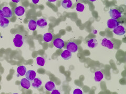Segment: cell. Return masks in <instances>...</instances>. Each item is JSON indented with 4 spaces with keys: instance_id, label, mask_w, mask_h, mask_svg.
Instances as JSON below:
<instances>
[{
    "instance_id": "obj_1",
    "label": "cell",
    "mask_w": 126,
    "mask_h": 94,
    "mask_svg": "<svg viewBox=\"0 0 126 94\" xmlns=\"http://www.w3.org/2000/svg\"><path fill=\"white\" fill-rule=\"evenodd\" d=\"M13 42L16 47L20 48L24 42V38L21 34H16L13 39Z\"/></svg>"
},
{
    "instance_id": "obj_2",
    "label": "cell",
    "mask_w": 126,
    "mask_h": 94,
    "mask_svg": "<svg viewBox=\"0 0 126 94\" xmlns=\"http://www.w3.org/2000/svg\"><path fill=\"white\" fill-rule=\"evenodd\" d=\"M78 47L77 45L74 42H69L66 45V49L70 52L75 53L77 51Z\"/></svg>"
},
{
    "instance_id": "obj_3",
    "label": "cell",
    "mask_w": 126,
    "mask_h": 94,
    "mask_svg": "<svg viewBox=\"0 0 126 94\" xmlns=\"http://www.w3.org/2000/svg\"><path fill=\"white\" fill-rule=\"evenodd\" d=\"M113 32L118 36H122V35H125L126 33V30L125 27L123 26L118 25L115 28L113 29Z\"/></svg>"
},
{
    "instance_id": "obj_4",
    "label": "cell",
    "mask_w": 126,
    "mask_h": 94,
    "mask_svg": "<svg viewBox=\"0 0 126 94\" xmlns=\"http://www.w3.org/2000/svg\"><path fill=\"white\" fill-rule=\"evenodd\" d=\"M109 13L110 16L111 17V18L117 19L121 17V13L117 9H110Z\"/></svg>"
},
{
    "instance_id": "obj_5",
    "label": "cell",
    "mask_w": 126,
    "mask_h": 94,
    "mask_svg": "<svg viewBox=\"0 0 126 94\" xmlns=\"http://www.w3.org/2000/svg\"><path fill=\"white\" fill-rule=\"evenodd\" d=\"M54 46L58 49H62L65 46L64 41L61 38H57L55 39L53 41Z\"/></svg>"
},
{
    "instance_id": "obj_6",
    "label": "cell",
    "mask_w": 126,
    "mask_h": 94,
    "mask_svg": "<svg viewBox=\"0 0 126 94\" xmlns=\"http://www.w3.org/2000/svg\"><path fill=\"white\" fill-rule=\"evenodd\" d=\"M107 27L109 28L113 29L114 28H115L116 27H117L119 25V23L117 21V19L111 18V19H109L107 21Z\"/></svg>"
},
{
    "instance_id": "obj_7",
    "label": "cell",
    "mask_w": 126,
    "mask_h": 94,
    "mask_svg": "<svg viewBox=\"0 0 126 94\" xmlns=\"http://www.w3.org/2000/svg\"><path fill=\"white\" fill-rule=\"evenodd\" d=\"M101 45L109 49H112L113 48V43L111 42V40H109V39L107 38H104L102 39L101 41Z\"/></svg>"
},
{
    "instance_id": "obj_8",
    "label": "cell",
    "mask_w": 126,
    "mask_h": 94,
    "mask_svg": "<svg viewBox=\"0 0 126 94\" xmlns=\"http://www.w3.org/2000/svg\"><path fill=\"white\" fill-rule=\"evenodd\" d=\"M2 12L4 14V17L6 18H11L12 17V11L9 7L5 6L2 8Z\"/></svg>"
},
{
    "instance_id": "obj_9",
    "label": "cell",
    "mask_w": 126,
    "mask_h": 94,
    "mask_svg": "<svg viewBox=\"0 0 126 94\" xmlns=\"http://www.w3.org/2000/svg\"><path fill=\"white\" fill-rule=\"evenodd\" d=\"M31 85L34 88H39L42 84V80L39 78H35L34 79L31 81Z\"/></svg>"
},
{
    "instance_id": "obj_10",
    "label": "cell",
    "mask_w": 126,
    "mask_h": 94,
    "mask_svg": "<svg viewBox=\"0 0 126 94\" xmlns=\"http://www.w3.org/2000/svg\"><path fill=\"white\" fill-rule=\"evenodd\" d=\"M20 84L22 87L26 89H29L31 85V83L30 81L28 80L26 78H22L20 82Z\"/></svg>"
},
{
    "instance_id": "obj_11",
    "label": "cell",
    "mask_w": 126,
    "mask_h": 94,
    "mask_svg": "<svg viewBox=\"0 0 126 94\" xmlns=\"http://www.w3.org/2000/svg\"><path fill=\"white\" fill-rule=\"evenodd\" d=\"M25 77L28 80L30 81H33L36 77V72L33 70H29L26 72Z\"/></svg>"
},
{
    "instance_id": "obj_12",
    "label": "cell",
    "mask_w": 126,
    "mask_h": 94,
    "mask_svg": "<svg viewBox=\"0 0 126 94\" xmlns=\"http://www.w3.org/2000/svg\"><path fill=\"white\" fill-rule=\"evenodd\" d=\"M14 13L17 16H22L25 13L24 7L21 6L16 7L14 10Z\"/></svg>"
},
{
    "instance_id": "obj_13",
    "label": "cell",
    "mask_w": 126,
    "mask_h": 94,
    "mask_svg": "<svg viewBox=\"0 0 126 94\" xmlns=\"http://www.w3.org/2000/svg\"><path fill=\"white\" fill-rule=\"evenodd\" d=\"M37 25L41 28H44L47 25V22L46 19L44 18H39L36 22Z\"/></svg>"
},
{
    "instance_id": "obj_14",
    "label": "cell",
    "mask_w": 126,
    "mask_h": 94,
    "mask_svg": "<svg viewBox=\"0 0 126 94\" xmlns=\"http://www.w3.org/2000/svg\"><path fill=\"white\" fill-rule=\"evenodd\" d=\"M61 57L65 60H68L72 57V52H70L68 50H65L61 54Z\"/></svg>"
},
{
    "instance_id": "obj_15",
    "label": "cell",
    "mask_w": 126,
    "mask_h": 94,
    "mask_svg": "<svg viewBox=\"0 0 126 94\" xmlns=\"http://www.w3.org/2000/svg\"><path fill=\"white\" fill-rule=\"evenodd\" d=\"M61 5L64 9H69L72 7L73 2L71 0H63L61 2Z\"/></svg>"
},
{
    "instance_id": "obj_16",
    "label": "cell",
    "mask_w": 126,
    "mask_h": 94,
    "mask_svg": "<svg viewBox=\"0 0 126 94\" xmlns=\"http://www.w3.org/2000/svg\"><path fill=\"white\" fill-rule=\"evenodd\" d=\"M56 86H55V83L52 81H49L47 82L45 85V88L48 92H52V91L55 88Z\"/></svg>"
},
{
    "instance_id": "obj_17",
    "label": "cell",
    "mask_w": 126,
    "mask_h": 94,
    "mask_svg": "<svg viewBox=\"0 0 126 94\" xmlns=\"http://www.w3.org/2000/svg\"><path fill=\"white\" fill-rule=\"evenodd\" d=\"M103 78H104V74L102 71L98 70V71H96L95 73H94V79L96 82H99L103 79Z\"/></svg>"
},
{
    "instance_id": "obj_18",
    "label": "cell",
    "mask_w": 126,
    "mask_h": 94,
    "mask_svg": "<svg viewBox=\"0 0 126 94\" xmlns=\"http://www.w3.org/2000/svg\"><path fill=\"white\" fill-rule=\"evenodd\" d=\"M87 45L90 48H94L98 46V41L95 38L90 39L87 42Z\"/></svg>"
},
{
    "instance_id": "obj_19",
    "label": "cell",
    "mask_w": 126,
    "mask_h": 94,
    "mask_svg": "<svg viewBox=\"0 0 126 94\" xmlns=\"http://www.w3.org/2000/svg\"><path fill=\"white\" fill-rule=\"evenodd\" d=\"M26 72V68L25 66H19L17 69V73L19 76H24L25 75Z\"/></svg>"
},
{
    "instance_id": "obj_20",
    "label": "cell",
    "mask_w": 126,
    "mask_h": 94,
    "mask_svg": "<svg viewBox=\"0 0 126 94\" xmlns=\"http://www.w3.org/2000/svg\"><path fill=\"white\" fill-rule=\"evenodd\" d=\"M10 21L6 17H3L0 20V26L3 28H5L9 26Z\"/></svg>"
},
{
    "instance_id": "obj_21",
    "label": "cell",
    "mask_w": 126,
    "mask_h": 94,
    "mask_svg": "<svg viewBox=\"0 0 126 94\" xmlns=\"http://www.w3.org/2000/svg\"><path fill=\"white\" fill-rule=\"evenodd\" d=\"M28 26H29V28L31 30H32V31L35 30L37 26L36 22L33 20V19H31L28 23Z\"/></svg>"
},
{
    "instance_id": "obj_22",
    "label": "cell",
    "mask_w": 126,
    "mask_h": 94,
    "mask_svg": "<svg viewBox=\"0 0 126 94\" xmlns=\"http://www.w3.org/2000/svg\"><path fill=\"white\" fill-rule=\"evenodd\" d=\"M53 35L52 33H47L44 35L43 36V40L45 42H50L53 40Z\"/></svg>"
},
{
    "instance_id": "obj_23",
    "label": "cell",
    "mask_w": 126,
    "mask_h": 94,
    "mask_svg": "<svg viewBox=\"0 0 126 94\" xmlns=\"http://www.w3.org/2000/svg\"><path fill=\"white\" fill-rule=\"evenodd\" d=\"M36 62L38 65L41 66H43L45 65V60L44 58L41 57H38L36 58Z\"/></svg>"
},
{
    "instance_id": "obj_24",
    "label": "cell",
    "mask_w": 126,
    "mask_h": 94,
    "mask_svg": "<svg viewBox=\"0 0 126 94\" xmlns=\"http://www.w3.org/2000/svg\"><path fill=\"white\" fill-rule=\"evenodd\" d=\"M85 10V5L82 3H78L76 6V10L79 12H83Z\"/></svg>"
},
{
    "instance_id": "obj_25",
    "label": "cell",
    "mask_w": 126,
    "mask_h": 94,
    "mask_svg": "<svg viewBox=\"0 0 126 94\" xmlns=\"http://www.w3.org/2000/svg\"><path fill=\"white\" fill-rule=\"evenodd\" d=\"M73 94H82V92L81 89L77 88L74 90L73 92Z\"/></svg>"
},
{
    "instance_id": "obj_26",
    "label": "cell",
    "mask_w": 126,
    "mask_h": 94,
    "mask_svg": "<svg viewBox=\"0 0 126 94\" xmlns=\"http://www.w3.org/2000/svg\"><path fill=\"white\" fill-rule=\"evenodd\" d=\"M52 92L51 93V94H61V93H60V92L59 91H58L57 89H54L53 91H52Z\"/></svg>"
},
{
    "instance_id": "obj_27",
    "label": "cell",
    "mask_w": 126,
    "mask_h": 94,
    "mask_svg": "<svg viewBox=\"0 0 126 94\" xmlns=\"http://www.w3.org/2000/svg\"><path fill=\"white\" fill-rule=\"evenodd\" d=\"M3 17H4V14H3V12H2V10H0V20H1V19L2 18H3Z\"/></svg>"
},
{
    "instance_id": "obj_28",
    "label": "cell",
    "mask_w": 126,
    "mask_h": 94,
    "mask_svg": "<svg viewBox=\"0 0 126 94\" xmlns=\"http://www.w3.org/2000/svg\"><path fill=\"white\" fill-rule=\"evenodd\" d=\"M32 3H34V4H36L39 2V0H32Z\"/></svg>"
},
{
    "instance_id": "obj_29",
    "label": "cell",
    "mask_w": 126,
    "mask_h": 94,
    "mask_svg": "<svg viewBox=\"0 0 126 94\" xmlns=\"http://www.w3.org/2000/svg\"><path fill=\"white\" fill-rule=\"evenodd\" d=\"M12 1L15 3H18L20 1V0H12Z\"/></svg>"
},
{
    "instance_id": "obj_30",
    "label": "cell",
    "mask_w": 126,
    "mask_h": 94,
    "mask_svg": "<svg viewBox=\"0 0 126 94\" xmlns=\"http://www.w3.org/2000/svg\"><path fill=\"white\" fill-rule=\"evenodd\" d=\"M57 1V0H48V2H56Z\"/></svg>"
},
{
    "instance_id": "obj_31",
    "label": "cell",
    "mask_w": 126,
    "mask_h": 94,
    "mask_svg": "<svg viewBox=\"0 0 126 94\" xmlns=\"http://www.w3.org/2000/svg\"><path fill=\"white\" fill-rule=\"evenodd\" d=\"M89 1L90 2H94V1H97V0H89Z\"/></svg>"
}]
</instances>
